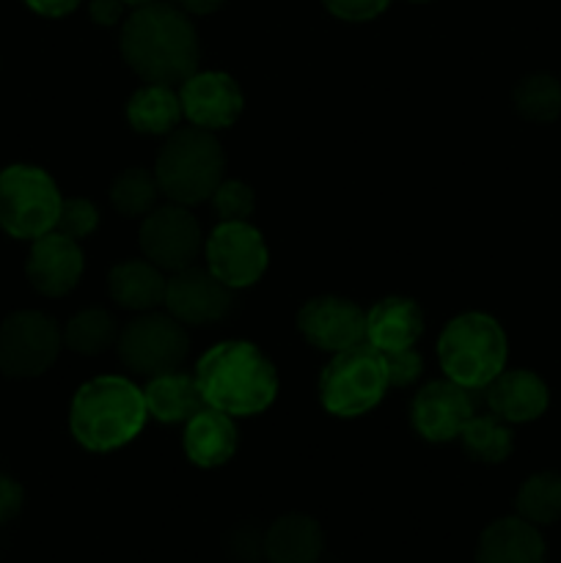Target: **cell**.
<instances>
[{"label": "cell", "instance_id": "24", "mask_svg": "<svg viewBox=\"0 0 561 563\" xmlns=\"http://www.w3.org/2000/svg\"><path fill=\"white\" fill-rule=\"evenodd\" d=\"M143 399H146L148 418L157 423L174 427V423H187L198 410H204L201 390H198L196 377L185 372H168L148 377L143 385Z\"/></svg>", "mask_w": 561, "mask_h": 563}, {"label": "cell", "instance_id": "3", "mask_svg": "<svg viewBox=\"0 0 561 563\" xmlns=\"http://www.w3.org/2000/svg\"><path fill=\"white\" fill-rule=\"evenodd\" d=\"M148 421L143 388L119 374L86 379L69 401V434L91 454L130 445Z\"/></svg>", "mask_w": 561, "mask_h": 563}, {"label": "cell", "instance_id": "39", "mask_svg": "<svg viewBox=\"0 0 561 563\" xmlns=\"http://www.w3.org/2000/svg\"><path fill=\"white\" fill-rule=\"evenodd\" d=\"M124 3H127V9H141V5L154 3V0H124Z\"/></svg>", "mask_w": 561, "mask_h": 563}, {"label": "cell", "instance_id": "21", "mask_svg": "<svg viewBox=\"0 0 561 563\" xmlns=\"http://www.w3.org/2000/svg\"><path fill=\"white\" fill-rule=\"evenodd\" d=\"M165 286L168 278L148 258H124L116 262L108 273L110 300L132 313L157 311L165 302Z\"/></svg>", "mask_w": 561, "mask_h": 563}, {"label": "cell", "instance_id": "17", "mask_svg": "<svg viewBox=\"0 0 561 563\" xmlns=\"http://www.w3.org/2000/svg\"><path fill=\"white\" fill-rule=\"evenodd\" d=\"M487 407L495 418L512 423H531L548 412L550 390L539 374L528 368H504L484 388Z\"/></svg>", "mask_w": 561, "mask_h": 563}, {"label": "cell", "instance_id": "11", "mask_svg": "<svg viewBox=\"0 0 561 563\" xmlns=\"http://www.w3.org/2000/svg\"><path fill=\"white\" fill-rule=\"evenodd\" d=\"M138 245L143 258L157 264L163 273H179L193 267L204 253V231L190 207L163 203L154 207L138 229Z\"/></svg>", "mask_w": 561, "mask_h": 563}, {"label": "cell", "instance_id": "31", "mask_svg": "<svg viewBox=\"0 0 561 563\" xmlns=\"http://www.w3.org/2000/svg\"><path fill=\"white\" fill-rule=\"evenodd\" d=\"M99 229V209L91 198H64L61 203V214H58V223H55V231L61 234L72 236V240L82 242Z\"/></svg>", "mask_w": 561, "mask_h": 563}, {"label": "cell", "instance_id": "36", "mask_svg": "<svg viewBox=\"0 0 561 563\" xmlns=\"http://www.w3.org/2000/svg\"><path fill=\"white\" fill-rule=\"evenodd\" d=\"M127 3L124 0H91L88 3V16L94 25L99 27H113L127 20Z\"/></svg>", "mask_w": 561, "mask_h": 563}, {"label": "cell", "instance_id": "20", "mask_svg": "<svg viewBox=\"0 0 561 563\" xmlns=\"http://www.w3.org/2000/svg\"><path fill=\"white\" fill-rule=\"evenodd\" d=\"M544 555L542 533L522 517L490 522L476 544V563H544Z\"/></svg>", "mask_w": 561, "mask_h": 563}, {"label": "cell", "instance_id": "12", "mask_svg": "<svg viewBox=\"0 0 561 563\" xmlns=\"http://www.w3.org/2000/svg\"><path fill=\"white\" fill-rule=\"evenodd\" d=\"M295 324L308 346L328 355L366 344V311L350 297H311L300 306Z\"/></svg>", "mask_w": 561, "mask_h": 563}, {"label": "cell", "instance_id": "37", "mask_svg": "<svg viewBox=\"0 0 561 563\" xmlns=\"http://www.w3.org/2000/svg\"><path fill=\"white\" fill-rule=\"evenodd\" d=\"M33 14L47 16V20H61V16L72 14L82 0H22Z\"/></svg>", "mask_w": 561, "mask_h": 563}, {"label": "cell", "instance_id": "16", "mask_svg": "<svg viewBox=\"0 0 561 563\" xmlns=\"http://www.w3.org/2000/svg\"><path fill=\"white\" fill-rule=\"evenodd\" d=\"M82 273H86V253L72 236L50 231L31 242L25 278L42 297H66L77 289Z\"/></svg>", "mask_w": 561, "mask_h": 563}, {"label": "cell", "instance_id": "27", "mask_svg": "<svg viewBox=\"0 0 561 563\" xmlns=\"http://www.w3.org/2000/svg\"><path fill=\"white\" fill-rule=\"evenodd\" d=\"M517 517L531 526H553L561 520V473L542 471L520 484L515 498Z\"/></svg>", "mask_w": 561, "mask_h": 563}, {"label": "cell", "instance_id": "22", "mask_svg": "<svg viewBox=\"0 0 561 563\" xmlns=\"http://www.w3.org/2000/svg\"><path fill=\"white\" fill-rule=\"evenodd\" d=\"M324 553V531L319 520L302 511L278 517L264 531L267 563H319Z\"/></svg>", "mask_w": 561, "mask_h": 563}, {"label": "cell", "instance_id": "8", "mask_svg": "<svg viewBox=\"0 0 561 563\" xmlns=\"http://www.w3.org/2000/svg\"><path fill=\"white\" fill-rule=\"evenodd\" d=\"M116 352L132 374L148 379L182 368L190 355V335L168 311L135 313V319L121 328Z\"/></svg>", "mask_w": 561, "mask_h": 563}, {"label": "cell", "instance_id": "40", "mask_svg": "<svg viewBox=\"0 0 561 563\" xmlns=\"http://www.w3.org/2000/svg\"><path fill=\"white\" fill-rule=\"evenodd\" d=\"M410 3H432V0H410Z\"/></svg>", "mask_w": 561, "mask_h": 563}, {"label": "cell", "instance_id": "18", "mask_svg": "<svg viewBox=\"0 0 561 563\" xmlns=\"http://www.w3.org/2000/svg\"><path fill=\"white\" fill-rule=\"evenodd\" d=\"M237 449H240L237 418L226 416V412L204 407L185 423L182 451H185L187 462L201 467V471H215V467L229 465L234 460Z\"/></svg>", "mask_w": 561, "mask_h": 563}, {"label": "cell", "instance_id": "26", "mask_svg": "<svg viewBox=\"0 0 561 563\" xmlns=\"http://www.w3.org/2000/svg\"><path fill=\"white\" fill-rule=\"evenodd\" d=\"M460 445L479 465H501L515 451V432L506 421L487 416H473L460 434Z\"/></svg>", "mask_w": 561, "mask_h": 563}, {"label": "cell", "instance_id": "7", "mask_svg": "<svg viewBox=\"0 0 561 563\" xmlns=\"http://www.w3.org/2000/svg\"><path fill=\"white\" fill-rule=\"evenodd\" d=\"M61 203L58 181L42 165L14 163L0 168V231L11 240L33 242L55 231Z\"/></svg>", "mask_w": 561, "mask_h": 563}, {"label": "cell", "instance_id": "2", "mask_svg": "<svg viewBox=\"0 0 561 563\" xmlns=\"http://www.w3.org/2000/svg\"><path fill=\"white\" fill-rule=\"evenodd\" d=\"M204 405L231 418H253L275 405L280 390L278 368L264 350L245 339H226L196 361Z\"/></svg>", "mask_w": 561, "mask_h": 563}, {"label": "cell", "instance_id": "28", "mask_svg": "<svg viewBox=\"0 0 561 563\" xmlns=\"http://www.w3.org/2000/svg\"><path fill=\"white\" fill-rule=\"evenodd\" d=\"M110 203L121 218L143 220L160 201V185L154 170L148 168H124L110 181Z\"/></svg>", "mask_w": 561, "mask_h": 563}, {"label": "cell", "instance_id": "33", "mask_svg": "<svg viewBox=\"0 0 561 563\" xmlns=\"http://www.w3.org/2000/svg\"><path fill=\"white\" fill-rule=\"evenodd\" d=\"M324 9L341 22H372L391 5V0H322Z\"/></svg>", "mask_w": 561, "mask_h": 563}, {"label": "cell", "instance_id": "15", "mask_svg": "<svg viewBox=\"0 0 561 563\" xmlns=\"http://www.w3.org/2000/svg\"><path fill=\"white\" fill-rule=\"evenodd\" d=\"M165 311L185 328H207L231 313L234 291L220 284L207 267H185L168 275Z\"/></svg>", "mask_w": 561, "mask_h": 563}, {"label": "cell", "instance_id": "1", "mask_svg": "<svg viewBox=\"0 0 561 563\" xmlns=\"http://www.w3.org/2000/svg\"><path fill=\"white\" fill-rule=\"evenodd\" d=\"M119 49L124 64L143 82L160 86L176 88L201 64V42L190 14L160 0L127 14L121 22Z\"/></svg>", "mask_w": 561, "mask_h": 563}, {"label": "cell", "instance_id": "10", "mask_svg": "<svg viewBox=\"0 0 561 563\" xmlns=\"http://www.w3.org/2000/svg\"><path fill=\"white\" fill-rule=\"evenodd\" d=\"M204 267L231 291L256 286L270 267V247L251 220H220L204 236Z\"/></svg>", "mask_w": 561, "mask_h": 563}, {"label": "cell", "instance_id": "25", "mask_svg": "<svg viewBox=\"0 0 561 563\" xmlns=\"http://www.w3.org/2000/svg\"><path fill=\"white\" fill-rule=\"evenodd\" d=\"M119 322L105 308H82L64 324V346L75 355L97 357L113 350L119 341Z\"/></svg>", "mask_w": 561, "mask_h": 563}, {"label": "cell", "instance_id": "38", "mask_svg": "<svg viewBox=\"0 0 561 563\" xmlns=\"http://www.w3.org/2000/svg\"><path fill=\"white\" fill-rule=\"evenodd\" d=\"M170 3L179 5L185 14L204 16V14H212V11H218L226 0H170Z\"/></svg>", "mask_w": 561, "mask_h": 563}, {"label": "cell", "instance_id": "30", "mask_svg": "<svg viewBox=\"0 0 561 563\" xmlns=\"http://www.w3.org/2000/svg\"><path fill=\"white\" fill-rule=\"evenodd\" d=\"M209 203L218 220H251V214L256 212V192L248 181L223 179L215 187Z\"/></svg>", "mask_w": 561, "mask_h": 563}, {"label": "cell", "instance_id": "23", "mask_svg": "<svg viewBox=\"0 0 561 563\" xmlns=\"http://www.w3.org/2000/svg\"><path fill=\"white\" fill-rule=\"evenodd\" d=\"M124 119L132 132L146 137H168L179 130L185 121L182 115L179 91L174 86H160V82H143L141 88L130 93L124 108Z\"/></svg>", "mask_w": 561, "mask_h": 563}, {"label": "cell", "instance_id": "9", "mask_svg": "<svg viewBox=\"0 0 561 563\" xmlns=\"http://www.w3.org/2000/svg\"><path fill=\"white\" fill-rule=\"evenodd\" d=\"M64 350V330L44 311H14L0 322V374L33 379L47 374Z\"/></svg>", "mask_w": 561, "mask_h": 563}, {"label": "cell", "instance_id": "6", "mask_svg": "<svg viewBox=\"0 0 561 563\" xmlns=\"http://www.w3.org/2000/svg\"><path fill=\"white\" fill-rule=\"evenodd\" d=\"M388 388L383 355L369 344L330 355L317 379L319 405L328 416L341 418V421L369 416L374 407H380Z\"/></svg>", "mask_w": 561, "mask_h": 563}, {"label": "cell", "instance_id": "19", "mask_svg": "<svg viewBox=\"0 0 561 563\" xmlns=\"http://www.w3.org/2000/svg\"><path fill=\"white\" fill-rule=\"evenodd\" d=\"M424 335V311L413 297L391 295L366 311V344L380 355L410 350Z\"/></svg>", "mask_w": 561, "mask_h": 563}, {"label": "cell", "instance_id": "34", "mask_svg": "<svg viewBox=\"0 0 561 563\" xmlns=\"http://www.w3.org/2000/svg\"><path fill=\"white\" fill-rule=\"evenodd\" d=\"M229 553L231 559L240 561H256L258 555H264V533L256 528L240 526L231 531L229 539Z\"/></svg>", "mask_w": 561, "mask_h": 563}, {"label": "cell", "instance_id": "32", "mask_svg": "<svg viewBox=\"0 0 561 563\" xmlns=\"http://www.w3.org/2000/svg\"><path fill=\"white\" fill-rule=\"evenodd\" d=\"M385 374H388L391 388H410L413 383H418L424 374V357L416 346L399 352H388L383 355Z\"/></svg>", "mask_w": 561, "mask_h": 563}, {"label": "cell", "instance_id": "13", "mask_svg": "<svg viewBox=\"0 0 561 563\" xmlns=\"http://www.w3.org/2000/svg\"><path fill=\"white\" fill-rule=\"evenodd\" d=\"M476 416L473 390L451 383V379H435L416 390L410 401V427L424 443L446 445L460 440L462 429Z\"/></svg>", "mask_w": 561, "mask_h": 563}, {"label": "cell", "instance_id": "35", "mask_svg": "<svg viewBox=\"0 0 561 563\" xmlns=\"http://www.w3.org/2000/svg\"><path fill=\"white\" fill-rule=\"evenodd\" d=\"M25 504V489L9 473H0V526L14 520Z\"/></svg>", "mask_w": 561, "mask_h": 563}, {"label": "cell", "instance_id": "4", "mask_svg": "<svg viewBox=\"0 0 561 563\" xmlns=\"http://www.w3.org/2000/svg\"><path fill=\"white\" fill-rule=\"evenodd\" d=\"M160 192L179 207L209 201L215 187L226 179V152L218 135L198 126H179L165 137L154 159Z\"/></svg>", "mask_w": 561, "mask_h": 563}, {"label": "cell", "instance_id": "5", "mask_svg": "<svg viewBox=\"0 0 561 563\" xmlns=\"http://www.w3.org/2000/svg\"><path fill=\"white\" fill-rule=\"evenodd\" d=\"M509 339L504 324L484 311L457 313L438 335L443 377L468 390H484L506 368Z\"/></svg>", "mask_w": 561, "mask_h": 563}, {"label": "cell", "instance_id": "29", "mask_svg": "<svg viewBox=\"0 0 561 563\" xmlns=\"http://www.w3.org/2000/svg\"><path fill=\"white\" fill-rule=\"evenodd\" d=\"M512 104L522 119L534 124H550L561 115V80L548 71L526 75L512 91Z\"/></svg>", "mask_w": 561, "mask_h": 563}, {"label": "cell", "instance_id": "14", "mask_svg": "<svg viewBox=\"0 0 561 563\" xmlns=\"http://www.w3.org/2000/svg\"><path fill=\"white\" fill-rule=\"evenodd\" d=\"M182 102V115L190 126L207 132H223L240 121L245 110V93L237 77L229 71H193L176 86Z\"/></svg>", "mask_w": 561, "mask_h": 563}]
</instances>
